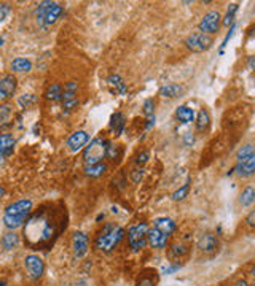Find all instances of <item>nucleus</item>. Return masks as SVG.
Instances as JSON below:
<instances>
[{"label":"nucleus","mask_w":255,"mask_h":286,"mask_svg":"<svg viewBox=\"0 0 255 286\" xmlns=\"http://www.w3.org/2000/svg\"><path fill=\"white\" fill-rule=\"evenodd\" d=\"M58 223H54V218L46 210H42L39 213L32 215L24 227V237L32 246L45 245L51 242L53 237L58 234Z\"/></svg>","instance_id":"f257e3e1"},{"label":"nucleus","mask_w":255,"mask_h":286,"mask_svg":"<svg viewBox=\"0 0 255 286\" xmlns=\"http://www.w3.org/2000/svg\"><path fill=\"white\" fill-rule=\"evenodd\" d=\"M32 212V200L29 199H21L13 202L11 205L5 208L4 213V223L8 229L14 231L23 226V223L27 220L29 213Z\"/></svg>","instance_id":"f03ea898"},{"label":"nucleus","mask_w":255,"mask_h":286,"mask_svg":"<svg viewBox=\"0 0 255 286\" xmlns=\"http://www.w3.org/2000/svg\"><path fill=\"white\" fill-rule=\"evenodd\" d=\"M124 237V229L118 224L114 223H107L102 231L98 234V237H96V248L102 253H110V251H114L120 242Z\"/></svg>","instance_id":"7ed1b4c3"},{"label":"nucleus","mask_w":255,"mask_h":286,"mask_svg":"<svg viewBox=\"0 0 255 286\" xmlns=\"http://www.w3.org/2000/svg\"><path fill=\"white\" fill-rule=\"evenodd\" d=\"M234 172L241 178H249L255 172V155L252 145H246L238 151Z\"/></svg>","instance_id":"20e7f679"},{"label":"nucleus","mask_w":255,"mask_h":286,"mask_svg":"<svg viewBox=\"0 0 255 286\" xmlns=\"http://www.w3.org/2000/svg\"><path fill=\"white\" fill-rule=\"evenodd\" d=\"M62 11H64V8L56 2H40L37 5V10H35L37 23L42 27L51 26L59 20V16L62 14Z\"/></svg>","instance_id":"39448f33"},{"label":"nucleus","mask_w":255,"mask_h":286,"mask_svg":"<svg viewBox=\"0 0 255 286\" xmlns=\"http://www.w3.org/2000/svg\"><path fill=\"white\" fill-rule=\"evenodd\" d=\"M107 146H108V142L102 137H98L89 142L88 146H85V151H83V161L86 165H91V164H98V162H102V159L105 158V151H107Z\"/></svg>","instance_id":"423d86ee"},{"label":"nucleus","mask_w":255,"mask_h":286,"mask_svg":"<svg viewBox=\"0 0 255 286\" xmlns=\"http://www.w3.org/2000/svg\"><path fill=\"white\" fill-rule=\"evenodd\" d=\"M147 237H149L147 223H137L128 231V243H130V248L134 253H137V251H140L147 245Z\"/></svg>","instance_id":"0eeeda50"},{"label":"nucleus","mask_w":255,"mask_h":286,"mask_svg":"<svg viewBox=\"0 0 255 286\" xmlns=\"http://www.w3.org/2000/svg\"><path fill=\"white\" fill-rule=\"evenodd\" d=\"M212 43H214L212 37L207 35V33H203V32H195L185 39V46L193 53L207 51V49L212 46Z\"/></svg>","instance_id":"6e6552de"},{"label":"nucleus","mask_w":255,"mask_h":286,"mask_svg":"<svg viewBox=\"0 0 255 286\" xmlns=\"http://www.w3.org/2000/svg\"><path fill=\"white\" fill-rule=\"evenodd\" d=\"M77 89H78V85L75 81H69L66 86L62 89V108L66 113H70L72 110L77 108L78 105V97H77Z\"/></svg>","instance_id":"1a4fd4ad"},{"label":"nucleus","mask_w":255,"mask_h":286,"mask_svg":"<svg viewBox=\"0 0 255 286\" xmlns=\"http://www.w3.org/2000/svg\"><path fill=\"white\" fill-rule=\"evenodd\" d=\"M222 24V14L218 11H209L203 16V20L199 21V32L207 33V35H212V33L218 32V27Z\"/></svg>","instance_id":"9d476101"},{"label":"nucleus","mask_w":255,"mask_h":286,"mask_svg":"<svg viewBox=\"0 0 255 286\" xmlns=\"http://www.w3.org/2000/svg\"><path fill=\"white\" fill-rule=\"evenodd\" d=\"M24 265L32 280H39L45 272V262L39 255H29L24 258Z\"/></svg>","instance_id":"9b49d317"},{"label":"nucleus","mask_w":255,"mask_h":286,"mask_svg":"<svg viewBox=\"0 0 255 286\" xmlns=\"http://www.w3.org/2000/svg\"><path fill=\"white\" fill-rule=\"evenodd\" d=\"M88 248H89L88 235L82 231L74 232V235H72V250H74L75 258H83L88 253Z\"/></svg>","instance_id":"f8f14e48"},{"label":"nucleus","mask_w":255,"mask_h":286,"mask_svg":"<svg viewBox=\"0 0 255 286\" xmlns=\"http://www.w3.org/2000/svg\"><path fill=\"white\" fill-rule=\"evenodd\" d=\"M88 142H89V134L86 130H77L67 139V146L72 153H77V151L83 149Z\"/></svg>","instance_id":"ddd939ff"},{"label":"nucleus","mask_w":255,"mask_h":286,"mask_svg":"<svg viewBox=\"0 0 255 286\" xmlns=\"http://www.w3.org/2000/svg\"><path fill=\"white\" fill-rule=\"evenodd\" d=\"M198 248L203 251V253H207V255H211V253H214V251H217V248H218L217 235L212 234V232L203 234L201 239L198 240Z\"/></svg>","instance_id":"4468645a"},{"label":"nucleus","mask_w":255,"mask_h":286,"mask_svg":"<svg viewBox=\"0 0 255 286\" xmlns=\"http://www.w3.org/2000/svg\"><path fill=\"white\" fill-rule=\"evenodd\" d=\"M168 242H169V235L163 234L161 231H158V229H155V227L149 229L147 243H150L152 248H155V250H163V248H166Z\"/></svg>","instance_id":"2eb2a0df"},{"label":"nucleus","mask_w":255,"mask_h":286,"mask_svg":"<svg viewBox=\"0 0 255 286\" xmlns=\"http://www.w3.org/2000/svg\"><path fill=\"white\" fill-rule=\"evenodd\" d=\"M16 91V77L5 75L0 78V99H10Z\"/></svg>","instance_id":"dca6fc26"},{"label":"nucleus","mask_w":255,"mask_h":286,"mask_svg":"<svg viewBox=\"0 0 255 286\" xmlns=\"http://www.w3.org/2000/svg\"><path fill=\"white\" fill-rule=\"evenodd\" d=\"M153 227L158 229V231H161L163 234H166L171 237V234L177 229V224H175V221L172 220V218L161 216V218H156V220L153 221Z\"/></svg>","instance_id":"f3484780"},{"label":"nucleus","mask_w":255,"mask_h":286,"mask_svg":"<svg viewBox=\"0 0 255 286\" xmlns=\"http://www.w3.org/2000/svg\"><path fill=\"white\" fill-rule=\"evenodd\" d=\"M126 126V118L121 111H117L112 115V120H110V130L114 132V136H121V132L124 130Z\"/></svg>","instance_id":"a211bd4d"},{"label":"nucleus","mask_w":255,"mask_h":286,"mask_svg":"<svg viewBox=\"0 0 255 286\" xmlns=\"http://www.w3.org/2000/svg\"><path fill=\"white\" fill-rule=\"evenodd\" d=\"M184 86L180 85H175V83H168V85L161 86V89H159V94H161L163 97L166 99H177L184 94Z\"/></svg>","instance_id":"6ab92c4d"},{"label":"nucleus","mask_w":255,"mask_h":286,"mask_svg":"<svg viewBox=\"0 0 255 286\" xmlns=\"http://www.w3.org/2000/svg\"><path fill=\"white\" fill-rule=\"evenodd\" d=\"M175 118H177L180 123L188 124L191 121H195V110L188 105H180L177 110H175Z\"/></svg>","instance_id":"aec40b11"},{"label":"nucleus","mask_w":255,"mask_h":286,"mask_svg":"<svg viewBox=\"0 0 255 286\" xmlns=\"http://www.w3.org/2000/svg\"><path fill=\"white\" fill-rule=\"evenodd\" d=\"M13 146H14V139L11 134H0V153L8 158L13 151Z\"/></svg>","instance_id":"412c9836"},{"label":"nucleus","mask_w":255,"mask_h":286,"mask_svg":"<svg viewBox=\"0 0 255 286\" xmlns=\"http://www.w3.org/2000/svg\"><path fill=\"white\" fill-rule=\"evenodd\" d=\"M195 123H196V130L198 132H206L207 129H209V126H211V116H209V113H207V110H204V108L199 110Z\"/></svg>","instance_id":"4be33fe9"},{"label":"nucleus","mask_w":255,"mask_h":286,"mask_svg":"<svg viewBox=\"0 0 255 286\" xmlns=\"http://www.w3.org/2000/svg\"><path fill=\"white\" fill-rule=\"evenodd\" d=\"M156 272L155 271H147V272H143L139 275L137 278V283L136 286H156Z\"/></svg>","instance_id":"5701e85b"},{"label":"nucleus","mask_w":255,"mask_h":286,"mask_svg":"<svg viewBox=\"0 0 255 286\" xmlns=\"http://www.w3.org/2000/svg\"><path fill=\"white\" fill-rule=\"evenodd\" d=\"M107 170V165L104 162H98V164H91V165H86L85 167V174L91 178H98V177H102Z\"/></svg>","instance_id":"b1692460"},{"label":"nucleus","mask_w":255,"mask_h":286,"mask_svg":"<svg viewBox=\"0 0 255 286\" xmlns=\"http://www.w3.org/2000/svg\"><path fill=\"white\" fill-rule=\"evenodd\" d=\"M18 243H20V235L16 234L14 231L7 232V234L4 235V237H2V246H4L5 250H13Z\"/></svg>","instance_id":"393cba45"},{"label":"nucleus","mask_w":255,"mask_h":286,"mask_svg":"<svg viewBox=\"0 0 255 286\" xmlns=\"http://www.w3.org/2000/svg\"><path fill=\"white\" fill-rule=\"evenodd\" d=\"M32 69V62L26 58H16L11 62V70L13 72H29Z\"/></svg>","instance_id":"a878e982"},{"label":"nucleus","mask_w":255,"mask_h":286,"mask_svg":"<svg viewBox=\"0 0 255 286\" xmlns=\"http://www.w3.org/2000/svg\"><path fill=\"white\" fill-rule=\"evenodd\" d=\"M255 200V191L252 186H247L243 193H241V197H239V204L243 207H250Z\"/></svg>","instance_id":"bb28decb"},{"label":"nucleus","mask_w":255,"mask_h":286,"mask_svg":"<svg viewBox=\"0 0 255 286\" xmlns=\"http://www.w3.org/2000/svg\"><path fill=\"white\" fill-rule=\"evenodd\" d=\"M108 85L114 88L117 92H120V94H126V85H124V81L121 80V77L120 75H110L108 77Z\"/></svg>","instance_id":"cd10ccee"},{"label":"nucleus","mask_w":255,"mask_h":286,"mask_svg":"<svg viewBox=\"0 0 255 286\" xmlns=\"http://www.w3.org/2000/svg\"><path fill=\"white\" fill-rule=\"evenodd\" d=\"M62 97V86L58 85V83H54V85H51L50 88H48L46 91V99L51 100V102H58V100H61Z\"/></svg>","instance_id":"c85d7f7f"},{"label":"nucleus","mask_w":255,"mask_h":286,"mask_svg":"<svg viewBox=\"0 0 255 286\" xmlns=\"http://www.w3.org/2000/svg\"><path fill=\"white\" fill-rule=\"evenodd\" d=\"M121 156V149H120V145H114V143H108L107 146V151H105V158L110 159L112 162L118 161Z\"/></svg>","instance_id":"c756f323"},{"label":"nucleus","mask_w":255,"mask_h":286,"mask_svg":"<svg viewBox=\"0 0 255 286\" xmlns=\"http://www.w3.org/2000/svg\"><path fill=\"white\" fill-rule=\"evenodd\" d=\"M13 116V110L8 104L0 105V126H5Z\"/></svg>","instance_id":"7c9ffc66"},{"label":"nucleus","mask_w":255,"mask_h":286,"mask_svg":"<svg viewBox=\"0 0 255 286\" xmlns=\"http://www.w3.org/2000/svg\"><path fill=\"white\" fill-rule=\"evenodd\" d=\"M188 253V246L184 245V243H175L171 246V256L172 258H184L185 255Z\"/></svg>","instance_id":"2f4dec72"},{"label":"nucleus","mask_w":255,"mask_h":286,"mask_svg":"<svg viewBox=\"0 0 255 286\" xmlns=\"http://www.w3.org/2000/svg\"><path fill=\"white\" fill-rule=\"evenodd\" d=\"M188 189H190V184L185 183L182 188H179L177 191L172 194V200H175V202H177V200H184L187 197V194H188Z\"/></svg>","instance_id":"473e14b6"},{"label":"nucleus","mask_w":255,"mask_h":286,"mask_svg":"<svg viewBox=\"0 0 255 286\" xmlns=\"http://www.w3.org/2000/svg\"><path fill=\"white\" fill-rule=\"evenodd\" d=\"M143 115H145L147 118L155 116V102L152 99H147L145 102H143Z\"/></svg>","instance_id":"72a5a7b5"},{"label":"nucleus","mask_w":255,"mask_h":286,"mask_svg":"<svg viewBox=\"0 0 255 286\" xmlns=\"http://www.w3.org/2000/svg\"><path fill=\"white\" fill-rule=\"evenodd\" d=\"M18 102H20V105H21L23 108H27L30 104L35 102V96H34V94H24V96H21V99L18 100Z\"/></svg>","instance_id":"f704fd0d"},{"label":"nucleus","mask_w":255,"mask_h":286,"mask_svg":"<svg viewBox=\"0 0 255 286\" xmlns=\"http://www.w3.org/2000/svg\"><path fill=\"white\" fill-rule=\"evenodd\" d=\"M130 177H131V180L134 181V183H139L140 180H142V177H143V169L140 167V169H134L131 174H130Z\"/></svg>","instance_id":"c9c22d12"},{"label":"nucleus","mask_w":255,"mask_h":286,"mask_svg":"<svg viewBox=\"0 0 255 286\" xmlns=\"http://www.w3.org/2000/svg\"><path fill=\"white\" fill-rule=\"evenodd\" d=\"M149 161V153H147V151H142V153L137 156V159H136V164L137 165H143V164H145Z\"/></svg>","instance_id":"e433bc0d"},{"label":"nucleus","mask_w":255,"mask_h":286,"mask_svg":"<svg viewBox=\"0 0 255 286\" xmlns=\"http://www.w3.org/2000/svg\"><path fill=\"white\" fill-rule=\"evenodd\" d=\"M180 269V264H172V265H169V267H165V274H174L175 271H179Z\"/></svg>","instance_id":"4c0bfd02"},{"label":"nucleus","mask_w":255,"mask_h":286,"mask_svg":"<svg viewBox=\"0 0 255 286\" xmlns=\"http://www.w3.org/2000/svg\"><path fill=\"white\" fill-rule=\"evenodd\" d=\"M246 223L250 226V227H253V224H255V212L252 210L250 213H249V216L246 218Z\"/></svg>","instance_id":"58836bf2"},{"label":"nucleus","mask_w":255,"mask_h":286,"mask_svg":"<svg viewBox=\"0 0 255 286\" xmlns=\"http://www.w3.org/2000/svg\"><path fill=\"white\" fill-rule=\"evenodd\" d=\"M8 13H10L8 5H0V20H4L5 14H8Z\"/></svg>","instance_id":"ea45409f"},{"label":"nucleus","mask_w":255,"mask_h":286,"mask_svg":"<svg viewBox=\"0 0 255 286\" xmlns=\"http://www.w3.org/2000/svg\"><path fill=\"white\" fill-rule=\"evenodd\" d=\"M4 194H5V188L2 186V184H0V197H2Z\"/></svg>","instance_id":"a19ab883"},{"label":"nucleus","mask_w":255,"mask_h":286,"mask_svg":"<svg viewBox=\"0 0 255 286\" xmlns=\"http://www.w3.org/2000/svg\"><path fill=\"white\" fill-rule=\"evenodd\" d=\"M75 286H86V281H78V283H75Z\"/></svg>","instance_id":"79ce46f5"},{"label":"nucleus","mask_w":255,"mask_h":286,"mask_svg":"<svg viewBox=\"0 0 255 286\" xmlns=\"http://www.w3.org/2000/svg\"><path fill=\"white\" fill-rule=\"evenodd\" d=\"M249 67H250V69H253V58H250V61H249Z\"/></svg>","instance_id":"37998d69"},{"label":"nucleus","mask_w":255,"mask_h":286,"mask_svg":"<svg viewBox=\"0 0 255 286\" xmlns=\"http://www.w3.org/2000/svg\"><path fill=\"white\" fill-rule=\"evenodd\" d=\"M7 156L5 155H2V153H0V162H4V159H5Z\"/></svg>","instance_id":"c03bdc74"},{"label":"nucleus","mask_w":255,"mask_h":286,"mask_svg":"<svg viewBox=\"0 0 255 286\" xmlns=\"http://www.w3.org/2000/svg\"><path fill=\"white\" fill-rule=\"evenodd\" d=\"M0 286H7V281L5 280H0Z\"/></svg>","instance_id":"a18cd8bd"},{"label":"nucleus","mask_w":255,"mask_h":286,"mask_svg":"<svg viewBox=\"0 0 255 286\" xmlns=\"http://www.w3.org/2000/svg\"><path fill=\"white\" fill-rule=\"evenodd\" d=\"M2 45H4V39H2V37H0V46H2Z\"/></svg>","instance_id":"49530a36"},{"label":"nucleus","mask_w":255,"mask_h":286,"mask_svg":"<svg viewBox=\"0 0 255 286\" xmlns=\"http://www.w3.org/2000/svg\"><path fill=\"white\" fill-rule=\"evenodd\" d=\"M247 286H253V284H247Z\"/></svg>","instance_id":"de8ad7c7"}]
</instances>
